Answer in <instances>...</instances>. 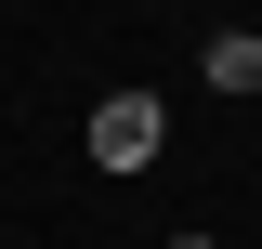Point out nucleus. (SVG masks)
I'll return each mask as SVG.
<instances>
[{
  "label": "nucleus",
  "mask_w": 262,
  "mask_h": 249,
  "mask_svg": "<svg viewBox=\"0 0 262 249\" xmlns=\"http://www.w3.org/2000/svg\"><path fill=\"white\" fill-rule=\"evenodd\" d=\"M158 144H170V105L158 92H105L92 105V157H105V171H144Z\"/></svg>",
  "instance_id": "obj_1"
},
{
  "label": "nucleus",
  "mask_w": 262,
  "mask_h": 249,
  "mask_svg": "<svg viewBox=\"0 0 262 249\" xmlns=\"http://www.w3.org/2000/svg\"><path fill=\"white\" fill-rule=\"evenodd\" d=\"M196 79H210V92H262V39H249V27H223L210 53H196Z\"/></svg>",
  "instance_id": "obj_2"
},
{
  "label": "nucleus",
  "mask_w": 262,
  "mask_h": 249,
  "mask_svg": "<svg viewBox=\"0 0 262 249\" xmlns=\"http://www.w3.org/2000/svg\"><path fill=\"white\" fill-rule=\"evenodd\" d=\"M170 249H223V236H170Z\"/></svg>",
  "instance_id": "obj_3"
}]
</instances>
